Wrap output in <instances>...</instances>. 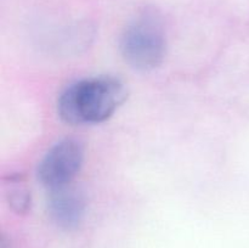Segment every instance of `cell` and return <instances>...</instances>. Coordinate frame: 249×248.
I'll list each match as a JSON object with an SVG mask.
<instances>
[{"instance_id": "6da1fadb", "label": "cell", "mask_w": 249, "mask_h": 248, "mask_svg": "<svg viewBox=\"0 0 249 248\" xmlns=\"http://www.w3.org/2000/svg\"><path fill=\"white\" fill-rule=\"evenodd\" d=\"M128 90L111 75L84 78L63 89L57 99V114L70 125L104 123L125 102Z\"/></svg>"}, {"instance_id": "7a4b0ae2", "label": "cell", "mask_w": 249, "mask_h": 248, "mask_svg": "<svg viewBox=\"0 0 249 248\" xmlns=\"http://www.w3.org/2000/svg\"><path fill=\"white\" fill-rule=\"evenodd\" d=\"M119 49L134 70L150 72L163 63L167 53V34L162 16L155 9H145L123 31Z\"/></svg>"}, {"instance_id": "3957f363", "label": "cell", "mask_w": 249, "mask_h": 248, "mask_svg": "<svg viewBox=\"0 0 249 248\" xmlns=\"http://www.w3.org/2000/svg\"><path fill=\"white\" fill-rule=\"evenodd\" d=\"M85 150L80 140L66 138L51 146L36 167L39 182L50 191L71 185L84 162Z\"/></svg>"}, {"instance_id": "277c9868", "label": "cell", "mask_w": 249, "mask_h": 248, "mask_svg": "<svg viewBox=\"0 0 249 248\" xmlns=\"http://www.w3.org/2000/svg\"><path fill=\"white\" fill-rule=\"evenodd\" d=\"M48 213L51 221L62 230H74L84 220L87 199L83 192L71 185L50 191Z\"/></svg>"}, {"instance_id": "5b68a950", "label": "cell", "mask_w": 249, "mask_h": 248, "mask_svg": "<svg viewBox=\"0 0 249 248\" xmlns=\"http://www.w3.org/2000/svg\"><path fill=\"white\" fill-rule=\"evenodd\" d=\"M7 202L14 212L18 214H26L32 208L31 191L21 185V179L11 177L10 179V189L7 191Z\"/></svg>"}]
</instances>
